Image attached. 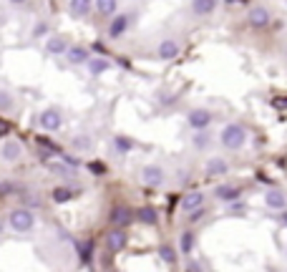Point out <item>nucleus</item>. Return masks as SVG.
Wrapping results in <instances>:
<instances>
[{"label": "nucleus", "instance_id": "nucleus-19", "mask_svg": "<svg viewBox=\"0 0 287 272\" xmlns=\"http://www.w3.org/2000/svg\"><path fill=\"white\" fill-rule=\"evenodd\" d=\"M204 204V194L202 192H194V194H187L184 199H182V209H197V207H202Z\"/></svg>", "mask_w": 287, "mask_h": 272}, {"label": "nucleus", "instance_id": "nucleus-26", "mask_svg": "<svg viewBox=\"0 0 287 272\" xmlns=\"http://www.w3.org/2000/svg\"><path fill=\"white\" fill-rule=\"evenodd\" d=\"M91 250H93V242L78 245V252H81V265H88V262H91Z\"/></svg>", "mask_w": 287, "mask_h": 272}, {"label": "nucleus", "instance_id": "nucleus-24", "mask_svg": "<svg viewBox=\"0 0 287 272\" xmlns=\"http://www.w3.org/2000/svg\"><path fill=\"white\" fill-rule=\"evenodd\" d=\"M159 257H161L164 265H174V262H176V252H174L169 245H161V247H159Z\"/></svg>", "mask_w": 287, "mask_h": 272}, {"label": "nucleus", "instance_id": "nucleus-2", "mask_svg": "<svg viewBox=\"0 0 287 272\" xmlns=\"http://www.w3.org/2000/svg\"><path fill=\"white\" fill-rule=\"evenodd\" d=\"M8 224H10L15 232H30V229H33V224H35V217H33V212H30V209L18 207V209H13V212H10Z\"/></svg>", "mask_w": 287, "mask_h": 272}, {"label": "nucleus", "instance_id": "nucleus-14", "mask_svg": "<svg viewBox=\"0 0 287 272\" xmlns=\"http://www.w3.org/2000/svg\"><path fill=\"white\" fill-rule=\"evenodd\" d=\"M265 202H267L270 209H280V212L287 207L285 194H282V192H277V189H270V192H267V197H265Z\"/></svg>", "mask_w": 287, "mask_h": 272}, {"label": "nucleus", "instance_id": "nucleus-35", "mask_svg": "<svg viewBox=\"0 0 287 272\" xmlns=\"http://www.w3.org/2000/svg\"><path fill=\"white\" fill-rule=\"evenodd\" d=\"M280 219H282V224L287 227V212H285V209H282V217H280Z\"/></svg>", "mask_w": 287, "mask_h": 272}, {"label": "nucleus", "instance_id": "nucleus-15", "mask_svg": "<svg viewBox=\"0 0 287 272\" xmlns=\"http://www.w3.org/2000/svg\"><path fill=\"white\" fill-rule=\"evenodd\" d=\"M91 3L93 0H68V10H71V15H76V18H83V15L91 13Z\"/></svg>", "mask_w": 287, "mask_h": 272}, {"label": "nucleus", "instance_id": "nucleus-33", "mask_svg": "<svg viewBox=\"0 0 287 272\" xmlns=\"http://www.w3.org/2000/svg\"><path fill=\"white\" fill-rule=\"evenodd\" d=\"M10 189H13V184H3V187H0V194H8Z\"/></svg>", "mask_w": 287, "mask_h": 272}, {"label": "nucleus", "instance_id": "nucleus-30", "mask_svg": "<svg viewBox=\"0 0 287 272\" xmlns=\"http://www.w3.org/2000/svg\"><path fill=\"white\" fill-rule=\"evenodd\" d=\"M48 169L53 172V174H68V164L63 166V164H48Z\"/></svg>", "mask_w": 287, "mask_h": 272}, {"label": "nucleus", "instance_id": "nucleus-34", "mask_svg": "<svg viewBox=\"0 0 287 272\" xmlns=\"http://www.w3.org/2000/svg\"><path fill=\"white\" fill-rule=\"evenodd\" d=\"M8 3H10V5H25L28 0H8Z\"/></svg>", "mask_w": 287, "mask_h": 272}, {"label": "nucleus", "instance_id": "nucleus-16", "mask_svg": "<svg viewBox=\"0 0 287 272\" xmlns=\"http://www.w3.org/2000/svg\"><path fill=\"white\" fill-rule=\"evenodd\" d=\"M66 48H68V43H66V38H61V36H53V38L46 41V51H48V53L61 56V53H66Z\"/></svg>", "mask_w": 287, "mask_h": 272}, {"label": "nucleus", "instance_id": "nucleus-11", "mask_svg": "<svg viewBox=\"0 0 287 272\" xmlns=\"http://www.w3.org/2000/svg\"><path fill=\"white\" fill-rule=\"evenodd\" d=\"M91 56H88V51L83 48V46H71V48H66V61L71 63V66H81V63H86Z\"/></svg>", "mask_w": 287, "mask_h": 272}, {"label": "nucleus", "instance_id": "nucleus-12", "mask_svg": "<svg viewBox=\"0 0 287 272\" xmlns=\"http://www.w3.org/2000/svg\"><path fill=\"white\" fill-rule=\"evenodd\" d=\"M176 56H179V43H176V41L166 38V41L159 43V58H161V61H171V58H176Z\"/></svg>", "mask_w": 287, "mask_h": 272}, {"label": "nucleus", "instance_id": "nucleus-4", "mask_svg": "<svg viewBox=\"0 0 287 272\" xmlns=\"http://www.w3.org/2000/svg\"><path fill=\"white\" fill-rule=\"evenodd\" d=\"M20 154H23V146H20L15 139H5V141H3V146H0V156H3L8 164L18 161V159H20Z\"/></svg>", "mask_w": 287, "mask_h": 272}, {"label": "nucleus", "instance_id": "nucleus-18", "mask_svg": "<svg viewBox=\"0 0 287 272\" xmlns=\"http://www.w3.org/2000/svg\"><path fill=\"white\" fill-rule=\"evenodd\" d=\"M86 63H88V71H91V76H101L103 71H109V68H111V63H109L106 58H88Z\"/></svg>", "mask_w": 287, "mask_h": 272}, {"label": "nucleus", "instance_id": "nucleus-32", "mask_svg": "<svg viewBox=\"0 0 287 272\" xmlns=\"http://www.w3.org/2000/svg\"><path fill=\"white\" fill-rule=\"evenodd\" d=\"M63 161H66V164H68V166H78V159H73V156H66V159H63Z\"/></svg>", "mask_w": 287, "mask_h": 272}, {"label": "nucleus", "instance_id": "nucleus-6", "mask_svg": "<svg viewBox=\"0 0 287 272\" xmlns=\"http://www.w3.org/2000/svg\"><path fill=\"white\" fill-rule=\"evenodd\" d=\"M61 124H63V119H61V114H58L56 109H46V111L41 114V126H43L46 131H58Z\"/></svg>", "mask_w": 287, "mask_h": 272}, {"label": "nucleus", "instance_id": "nucleus-28", "mask_svg": "<svg viewBox=\"0 0 287 272\" xmlns=\"http://www.w3.org/2000/svg\"><path fill=\"white\" fill-rule=\"evenodd\" d=\"M116 149L119 151H131L134 149V141L126 139V136H116Z\"/></svg>", "mask_w": 287, "mask_h": 272}, {"label": "nucleus", "instance_id": "nucleus-36", "mask_svg": "<svg viewBox=\"0 0 287 272\" xmlns=\"http://www.w3.org/2000/svg\"><path fill=\"white\" fill-rule=\"evenodd\" d=\"M3 229H5V219H0V234H3Z\"/></svg>", "mask_w": 287, "mask_h": 272}, {"label": "nucleus", "instance_id": "nucleus-37", "mask_svg": "<svg viewBox=\"0 0 287 272\" xmlns=\"http://www.w3.org/2000/svg\"><path fill=\"white\" fill-rule=\"evenodd\" d=\"M227 3H232V0H227Z\"/></svg>", "mask_w": 287, "mask_h": 272}, {"label": "nucleus", "instance_id": "nucleus-13", "mask_svg": "<svg viewBox=\"0 0 287 272\" xmlns=\"http://www.w3.org/2000/svg\"><path fill=\"white\" fill-rule=\"evenodd\" d=\"M217 199H222V202H237L239 199V189L237 187H232V184H222V187H217Z\"/></svg>", "mask_w": 287, "mask_h": 272}, {"label": "nucleus", "instance_id": "nucleus-31", "mask_svg": "<svg viewBox=\"0 0 287 272\" xmlns=\"http://www.w3.org/2000/svg\"><path fill=\"white\" fill-rule=\"evenodd\" d=\"M207 139H209V136H207V134H199V136H197V139H194V144H197L199 149H204V146H207Z\"/></svg>", "mask_w": 287, "mask_h": 272}, {"label": "nucleus", "instance_id": "nucleus-3", "mask_svg": "<svg viewBox=\"0 0 287 272\" xmlns=\"http://www.w3.org/2000/svg\"><path fill=\"white\" fill-rule=\"evenodd\" d=\"M187 121H189V126H192V129L204 131V129L214 121V116H212V111H209V109H192V111H189V116H187Z\"/></svg>", "mask_w": 287, "mask_h": 272}, {"label": "nucleus", "instance_id": "nucleus-7", "mask_svg": "<svg viewBox=\"0 0 287 272\" xmlns=\"http://www.w3.org/2000/svg\"><path fill=\"white\" fill-rule=\"evenodd\" d=\"M129 20H131V15H126V13L116 15V13H114L111 25H109V36H111V38H121V36H124V30L129 28Z\"/></svg>", "mask_w": 287, "mask_h": 272}, {"label": "nucleus", "instance_id": "nucleus-1", "mask_svg": "<svg viewBox=\"0 0 287 272\" xmlns=\"http://www.w3.org/2000/svg\"><path fill=\"white\" fill-rule=\"evenodd\" d=\"M219 141H222V146H224V149L237 151V149H242V146H244V141H247V131H244L239 124H229V126H224V129H222Z\"/></svg>", "mask_w": 287, "mask_h": 272}, {"label": "nucleus", "instance_id": "nucleus-29", "mask_svg": "<svg viewBox=\"0 0 287 272\" xmlns=\"http://www.w3.org/2000/svg\"><path fill=\"white\" fill-rule=\"evenodd\" d=\"M204 217V209L202 207H197V209H189V222H199Z\"/></svg>", "mask_w": 287, "mask_h": 272}, {"label": "nucleus", "instance_id": "nucleus-25", "mask_svg": "<svg viewBox=\"0 0 287 272\" xmlns=\"http://www.w3.org/2000/svg\"><path fill=\"white\" fill-rule=\"evenodd\" d=\"M207 172H209L212 177H214V174H224V172H227V164H224L219 156H214V159L207 164Z\"/></svg>", "mask_w": 287, "mask_h": 272}, {"label": "nucleus", "instance_id": "nucleus-21", "mask_svg": "<svg viewBox=\"0 0 287 272\" xmlns=\"http://www.w3.org/2000/svg\"><path fill=\"white\" fill-rule=\"evenodd\" d=\"M96 8H98V13L101 15H114L116 13V8H119V0H96Z\"/></svg>", "mask_w": 287, "mask_h": 272}, {"label": "nucleus", "instance_id": "nucleus-5", "mask_svg": "<svg viewBox=\"0 0 287 272\" xmlns=\"http://www.w3.org/2000/svg\"><path fill=\"white\" fill-rule=\"evenodd\" d=\"M270 20H272V15H270L267 8H252L249 15H247V23H249L252 28H267Z\"/></svg>", "mask_w": 287, "mask_h": 272}, {"label": "nucleus", "instance_id": "nucleus-27", "mask_svg": "<svg viewBox=\"0 0 287 272\" xmlns=\"http://www.w3.org/2000/svg\"><path fill=\"white\" fill-rule=\"evenodd\" d=\"M10 109H13V96L0 88V111H10Z\"/></svg>", "mask_w": 287, "mask_h": 272}, {"label": "nucleus", "instance_id": "nucleus-22", "mask_svg": "<svg viewBox=\"0 0 287 272\" xmlns=\"http://www.w3.org/2000/svg\"><path fill=\"white\" fill-rule=\"evenodd\" d=\"M51 197H53V202H56V204H66V202H71L73 192H71V189H66V187H56Z\"/></svg>", "mask_w": 287, "mask_h": 272}, {"label": "nucleus", "instance_id": "nucleus-8", "mask_svg": "<svg viewBox=\"0 0 287 272\" xmlns=\"http://www.w3.org/2000/svg\"><path fill=\"white\" fill-rule=\"evenodd\" d=\"M131 219H134V214H131L129 207H114L111 214H109V222L116 224V227H126V224H131Z\"/></svg>", "mask_w": 287, "mask_h": 272}, {"label": "nucleus", "instance_id": "nucleus-10", "mask_svg": "<svg viewBox=\"0 0 287 272\" xmlns=\"http://www.w3.org/2000/svg\"><path fill=\"white\" fill-rule=\"evenodd\" d=\"M141 179H144V184H149V187H159L164 182V172L156 164H149V166H144Z\"/></svg>", "mask_w": 287, "mask_h": 272}, {"label": "nucleus", "instance_id": "nucleus-23", "mask_svg": "<svg viewBox=\"0 0 287 272\" xmlns=\"http://www.w3.org/2000/svg\"><path fill=\"white\" fill-rule=\"evenodd\" d=\"M194 240H197V237H194L192 232H184L182 240H179V250H182L184 255H189V252L194 250Z\"/></svg>", "mask_w": 287, "mask_h": 272}, {"label": "nucleus", "instance_id": "nucleus-9", "mask_svg": "<svg viewBox=\"0 0 287 272\" xmlns=\"http://www.w3.org/2000/svg\"><path fill=\"white\" fill-rule=\"evenodd\" d=\"M106 247H109L111 255H116V252H121V250L126 247V234H124L121 227L114 229V232H109V237H106Z\"/></svg>", "mask_w": 287, "mask_h": 272}, {"label": "nucleus", "instance_id": "nucleus-17", "mask_svg": "<svg viewBox=\"0 0 287 272\" xmlns=\"http://www.w3.org/2000/svg\"><path fill=\"white\" fill-rule=\"evenodd\" d=\"M217 8V0H192V10L197 15H212Z\"/></svg>", "mask_w": 287, "mask_h": 272}, {"label": "nucleus", "instance_id": "nucleus-20", "mask_svg": "<svg viewBox=\"0 0 287 272\" xmlns=\"http://www.w3.org/2000/svg\"><path fill=\"white\" fill-rule=\"evenodd\" d=\"M136 217H139V222H144V224H156V222H159V214H156V209H151V207H141V209L136 212Z\"/></svg>", "mask_w": 287, "mask_h": 272}]
</instances>
